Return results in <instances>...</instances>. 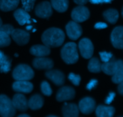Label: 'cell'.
Masks as SVG:
<instances>
[{
    "mask_svg": "<svg viewBox=\"0 0 123 117\" xmlns=\"http://www.w3.org/2000/svg\"><path fill=\"white\" fill-rule=\"evenodd\" d=\"M65 40V34L61 29L51 28L43 33L42 40L48 48H56L62 44Z\"/></svg>",
    "mask_w": 123,
    "mask_h": 117,
    "instance_id": "6da1fadb",
    "label": "cell"
},
{
    "mask_svg": "<svg viewBox=\"0 0 123 117\" xmlns=\"http://www.w3.org/2000/svg\"><path fill=\"white\" fill-rule=\"evenodd\" d=\"M61 58L67 64L76 63L79 59L77 45L73 42H69L65 44L61 51Z\"/></svg>",
    "mask_w": 123,
    "mask_h": 117,
    "instance_id": "7a4b0ae2",
    "label": "cell"
},
{
    "mask_svg": "<svg viewBox=\"0 0 123 117\" xmlns=\"http://www.w3.org/2000/svg\"><path fill=\"white\" fill-rule=\"evenodd\" d=\"M12 76L16 80H30L34 76V72L28 65L19 64L15 67Z\"/></svg>",
    "mask_w": 123,
    "mask_h": 117,
    "instance_id": "3957f363",
    "label": "cell"
},
{
    "mask_svg": "<svg viewBox=\"0 0 123 117\" xmlns=\"http://www.w3.org/2000/svg\"><path fill=\"white\" fill-rule=\"evenodd\" d=\"M16 111L12 100L6 95H0V116L13 117L16 114Z\"/></svg>",
    "mask_w": 123,
    "mask_h": 117,
    "instance_id": "277c9868",
    "label": "cell"
},
{
    "mask_svg": "<svg viewBox=\"0 0 123 117\" xmlns=\"http://www.w3.org/2000/svg\"><path fill=\"white\" fill-rule=\"evenodd\" d=\"M71 16L73 21L80 23L85 21L90 18V13L87 7L79 6L73 10Z\"/></svg>",
    "mask_w": 123,
    "mask_h": 117,
    "instance_id": "5b68a950",
    "label": "cell"
},
{
    "mask_svg": "<svg viewBox=\"0 0 123 117\" xmlns=\"http://www.w3.org/2000/svg\"><path fill=\"white\" fill-rule=\"evenodd\" d=\"M79 48L83 58L89 59L92 57L94 52V46L90 39L84 38L80 40L79 43Z\"/></svg>",
    "mask_w": 123,
    "mask_h": 117,
    "instance_id": "8992f818",
    "label": "cell"
},
{
    "mask_svg": "<svg viewBox=\"0 0 123 117\" xmlns=\"http://www.w3.org/2000/svg\"><path fill=\"white\" fill-rule=\"evenodd\" d=\"M67 36L72 40H76L81 36L82 29L79 24L74 21H70L66 26Z\"/></svg>",
    "mask_w": 123,
    "mask_h": 117,
    "instance_id": "52a82bcc",
    "label": "cell"
},
{
    "mask_svg": "<svg viewBox=\"0 0 123 117\" xmlns=\"http://www.w3.org/2000/svg\"><path fill=\"white\" fill-rule=\"evenodd\" d=\"M96 102L91 97H85L79 102L78 108L82 114L88 115L96 109Z\"/></svg>",
    "mask_w": 123,
    "mask_h": 117,
    "instance_id": "ba28073f",
    "label": "cell"
},
{
    "mask_svg": "<svg viewBox=\"0 0 123 117\" xmlns=\"http://www.w3.org/2000/svg\"><path fill=\"white\" fill-rule=\"evenodd\" d=\"M35 13L39 18L48 19L52 14L51 4L48 1H44L38 4L36 7Z\"/></svg>",
    "mask_w": 123,
    "mask_h": 117,
    "instance_id": "9c48e42d",
    "label": "cell"
},
{
    "mask_svg": "<svg viewBox=\"0 0 123 117\" xmlns=\"http://www.w3.org/2000/svg\"><path fill=\"white\" fill-rule=\"evenodd\" d=\"M10 36L13 40L20 46L27 44L30 38L29 32L20 29H14Z\"/></svg>",
    "mask_w": 123,
    "mask_h": 117,
    "instance_id": "30bf717a",
    "label": "cell"
},
{
    "mask_svg": "<svg viewBox=\"0 0 123 117\" xmlns=\"http://www.w3.org/2000/svg\"><path fill=\"white\" fill-rule=\"evenodd\" d=\"M123 28L120 26L115 28L112 31L111 36L112 44L114 48L117 49H122L123 48Z\"/></svg>",
    "mask_w": 123,
    "mask_h": 117,
    "instance_id": "8fae6325",
    "label": "cell"
},
{
    "mask_svg": "<svg viewBox=\"0 0 123 117\" xmlns=\"http://www.w3.org/2000/svg\"><path fill=\"white\" fill-rule=\"evenodd\" d=\"M75 91L71 86H64L60 88L56 94V99L58 102L70 100L74 99Z\"/></svg>",
    "mask_w": 123,
    "mask_h": 117,
    "instance_id": "7c38bea8",
    "label": "cell"
},
{
    "mask_svg": "<svg viewBox=\"0 0 123 117\" xmlns=\"http://www.w3.org/2000/svg\"><path fill=\"white\" fill-rule=\"evenodd\" d=\"M12 103L16 110L25 112L28 109V100L24 95L21 93L16 94L13 97Z\"/></svg>",
    "mask_w": 123,
    "mask_h": 117,
    "instance_id": "4fadbf2b",
    "label": "cell"
},
{
    "mask_svg": "<svg viewBox=\"0 0 123 117\" xmlns=\"http://www.w3.org/2000/svg\"><path fill=\"white\" fill-rule=\"evenodd\" d=\"M34 67L38 70H51L54 67V62L50 58L37 57L32 61Z\"/></svg>",
    "mask_w": 123,
    "mask_h": 117,
    "instance_id": "5bb4252c",
    "label": "cell"
},
{
    "mask_svg": "<svg viewBox=\"0 0 123 117\" xmlns=\"http://www.w3.org/2000/svg\"><path fill=\"white\" fill-rule=\"evenodd\" d=\"M13 90L18 93L28 94L33 90V85L28 80H16L13 84Z\"/></svg>",
    "mask_w": 123,
    "mask_h": 117,
    "instance_id": "9a60e30c",
    "label": "cell"
},
{
    "mask_svg": "<svg viewBox=\"0 0 123 117\" xmlns=\"http://www.w3.org/2000/svg\"><path fill=\"white\" fill-rule=\"evenodd\" d=\"M46 76L57 86L62 85L65 81L64 74L58 70H49L46 73Z\"/></svg>",
    "mask_w": 123,
    "mask_h": 117,
    "instance_id": "2e32d148",
    "label": "cell"
},
{
    "mask_svg": "<svg viewBox=\"0 0 123 117\" xmlns=\"http://www.w3.org/2000/svg\"><path fill=\"white\" fill-rule=\"evenodd\" d=\"M14 17L20 25L31 24V17L28 12L22 8L16 10L14 13Z\"/></svg>",
    "mask_w": 123,
    "mask_h": 117,
    "instance_id": "e0dca14e",
    "label": "cell"
},
{
    "mask_svg": "<svg viewBox=\"0 0 123 117\" xmlns=\"http://www.w3.org/2000/svg\"><path fill=\"white\" fill-rule=\"evenodd\" d=\"M63 117H78L79 110L78 106L74 103H65L62 108Z\"/></svg>",
    "mask_w": 123,
    "mask_h": 117,
    "instance_id": "ac0fdd59",
    "label": "cell"
},
{
    "mask_svg": "<svg viewBox=\"0 0 123 117\" xmlns=\"http://www.w3.org/2000/svg\"><path fill=\"white\" fill-rule=\"evenodd\" d=\"M30 53L37 57H45L50 54V49L45 45L37 44L31 47Z\"/></svg>",
    "mask_w": 123,
    "mask_h": 117,
    "instance_id": "d6986e66",
    "label": "cell"
},
{
    "mask_svg": "<svg viewBox=\"0 0 123 117\" xmlns=\"http://www.w3.org/2000/svg\"><path fill=\"white\" fill-rule=\"evenodd\" d=\"M97 117H114L115 109L114 107L99 105L96 108Z\"/></svg>",
    "mask_w": 123,
    "mask_h": 117,
    "instance_id": "ffe728a7",
    "label": "cell"
},
{
    "mask_svg": "<svg viewBox=\"0 0 123 117\" xmlns=\"http://www.w3.org/2000/svg\"><path fill=\"white\" fill-rule=\"evenodd\" d=\"M43 104H44V99L43 97L40 94L33 95L28 101V108L34 111L38 110L42 108Z\"/></svg>",
    "mask_w": 123,
    "mask_h": 117,
    "instance_id": "44dd1931",
    "label": "cell"
},
{
    "mask_svg": "<svg viewBox=\"0 0 123 117\" xmlns=\"http://www.w3.org/2000/svg\"><path fill=\"white\" fill-rule=\"evenodd\" d=\"M112 80L114 83L119 84L123 82V62L121 60L117 61L116 68L112 74Z\"/></svg>",
    "mask_w": 123,
    "mask_h": 117,
    "instance_id": "7402d4cb",
    "label": "cell"
},
{
    "mask_svg": "<svg viewBox=\"0 0 123 117\" xmlns=\"http://www.w3.org/2000/svg\"><path fill=\"white\" fill-rule=\"evenodd\" d=\"M12 60L0 50V72L6 73L11 70Z\"/></svg>",
    "mask_w": 123,
    "mask_h": 117,
    "instance_id": "603a6c76",
    "label": "cell"
},
{
    "mask_svg": "<svg viewBox=\"0 0 123 117\" xmlns=\"http://www.w3.org/2000/svg\"><path fill=\"white\" fill-rule=\"evenodd\" d=\"M20 0H0V9L3 12L13 10L18 6Z\"/></svg>",
    "mask_w": 123,
    "mask_h": 117,
    "instance_id": "cb8c5ba5",
    "label": "cell"
},
{
    "mask_svg": "<svg viewBox=\"0 0 123 117\" xmlns=\"http://www.w3.org/2000/svg\"><path fill=\"white\" fill-rule=\"evenodd\" d=\"M117 60L114 57L108 62H103L101 64V70L108 75H112L116 68Z\"/></svg>",
    "mask_w": 123,
    "mask_h": 117,
    "instance_id": "d4e9b609",
    "label": "cell"
},
{
    "mask_svg": "<svg viewBox=\"0 0 123 117\" xmlns=\"http://www.w3.org/2000/svg\"><path fill=\"white\" fill-rule=\"evenodd\" d=\"M51 6L60 13L66 12L68 7V0H51Z\"/></svg>",
    "mask_w": 123,
    "mask_h": 117,
    "instance_id": "484cf974",
    "label": "cell"
},
{
    "mask_svg": "<svg viewBox=\"0 0 123 117\" xmlns=\"http://www.w3.org/2000/svg\"><path fill=\"white\" fill-rule=\"evenodd\" d=\"M105 19L111 24H115L119 18L118 12L115 9H108L103 13Z\"/></svg>",
    "mask_w": 123,
    "mask_h": 117,
    "instance_id": "4316f807",
    "label": "cell"
},
{
    "mask_svg": "<svg viewBox=\"0 0 123 117\" xmlns=\"http://www.w3.org/2000/svg\"><path fill=\"white\" fill-rule=\"evenodd\" d=\"M89 71L92 73H98L101 71V63L97 58H92L90 60L88 66Z\"/></svg>",
    "mask_w": 123,
    "mask_h": 117,
    "instance_id": "83f0119b",
    "label": "cell"
},
{
    "mask_svg": "<svg viewBox=\"0 0 123 117\" xmlns=\"http://www.w3.org/2000/svg\"><path fill=\"white\" fill-rule=\"evenodd\" d=\"M11 43L10 35L0 28V48L8 46Z\"/></svg>",
    "mask_w": 123,
    "mask_h": 117,
    "instance_id": "f1b7e54d",
    "label": "cell"
},
{
    "mask_svg": "<svg viewBox=\"0 0 123 117\" xmlns=\"http://www.w3.org/2000/svg\"><path fill=\"white\" fill-rule=\"evenodd\" d=\"M41 90L42 93L46 96H50L52 94V90L50 88L49 83L46 81H43L41 84Z\"/></svg>",
    "mask_w": 123,
    "mask_h": 117,
    "instance_id": "f546056e",
    "label": "cell"
},
{
    "mask_svg": "<svg viewBox=\"0 0 123 117\" xmlns=\"http://www.w3.org/2000/svg\"><path fill=\"white\" fill-rule=\"evenodd\" d=\"M23 8L26 12H30L34 6L36 0H21Z\"/></svg>",
    "mask_w": 123,
    "mask_h": 117,
    "instance_id": "4dcf8cb0",
    "label": "cell"
},
{
    "mask_svg": "<svg viewBox=\"0 0 123 117\" xmlns=\"http://www.w3.org/2000/svg\"><path fill=\"white\" fill-rule=\"evenodd\" d=\"M68 78L70 81L75 86H78L80 84L81 78L78 74H75L73 73H70L68 75Z\"/></svg>",
    "mask_w": 123,
    "mask_h": 117,
    "instance_id": "1f68e13d",
    "label": "cell"
},
{
    "mask_svg": "<svg viewBox=\"0 0 123 117\" xmlns=\"http://www.w3.org/2000/svg\"><path fill=\"white\" fill-rule=\"evenodd\" d=\"M100 56L101 60L103 62H106L110 61L113 57L114 55L112 53L107 52H100Z\"/></svg>",
    "mask_w": 123,
    "mask_h": 117,
    "instance_id": "d6a6232c",
    "label": "cell"
},
{
    "mask_svg": "<svg viewBox=\"0 0 123 117\" xmlns=\"http://www.w3.org/2000/svg\"><path fill=\"white\" fill-rule=\"evenodd\" d=\"M97 83H98V81L96 79H92L89 82V83L86 85V89L90 91L96 87V85H97Z\"/></svg>",
    "mask_w": 123,
    "mask_h": 117,
    "instance_id": "836d02e7",
    "label": "cell"
},
{
    "mask_svg": "<svg viewBox=\"0 0 123 117\" xmlns=\"http://www.w3.org/2000/svg\"><path fill=\"white\" fill-rule=\"evenodd\" d=\"M115 97V93L113 92H111L109 94V96L107 97V98L105 100V103L107 105H109L112 102V101L114 100V98Z\"/></svg>",
    "mask_w": 123,
    "mask_h": 117,
    "instance_id": "e575fe53",
    "label": "cell"
},
{
    "mask_svg": "<svg viewBox=\"0 0 123 117\" xmlns=\"http://www.w3.org/2000/svg\"><path fill=\"white\" fill-rule=\"evenodd\" d=\"M94 27L95 28L98 29V30H100V29H105L108 27V25L106 23L104 22H98L97 24H96V25H94Z\"/></svg>",
    "mask_w": 123,
    "mask_h": 117,
    "instance_id": "d590c367",
    "label": "cell"
},
{
    "mask_svg": "<svg viewBox=\"0 0 123 117\" xmlns=\"http://www.w3.org/2000/svg\"><path fill=\"white\" fill-rule=\"evenodd\" d=\"M112 0H90V2L92 4H101V3H108L111 2Z\"/></svg>",
    "mask_w": 123,
    "mask_h": 117,
    "instance_id": "8d00e7d4",
    "label": "cell"
},
{
    "mask_svg": "<svg viewBox=\"0 0 123 117\" xmlns=\"http://www.w3.org/2000/svg\"><path fill=\"white\" fill-rule=\"evenodd\" d=\"M88 1L89 0H74V2L79 6H84L86 4Z\"/></svg>",
    "mask_w": 123,
    "mask_h": 117,
    "instance_id": "74e56055",
    "label": "cell"
},
{
    "mask_svg": "<svg viewBox=\"0 0 123 117\" xmlns=\"http://www.w3.org/2000/svg\"><path fill=\"white\" fill-rule=\"evenodd\" d=\"M118 91L119 93L122 96L123 94V82L119 84L118 86Z\"/></svg>",
    "mask_w": 123,
    "mask_h": 117,
    "instance_id": "f35d334b",
    "label": "cell"
},
{
    "mask_svg": "<svg viewBox=\"0 0 123 117\" xmlns=\"http://www.w3.org/2000/svg\"><path fill=\"white\" fill-rule=\"evenodd\" d=\"M18 117H30L27 114H22V115H19Z\"/></svg>",
    "mask_w": 123,
    "mask_h": 117,
    "instance_id": "ab89813d",
    "label": "cell"
},
{
    "mask_svg": "<svg viewBox=\"0 0 123 117\" xmlns=\"http://www.w3.org/2000/svg\"><path fill=\"white\" fill-rule=\"evenodd\" d=\"M26 28L27 30H31L32 29V26L31 25H28V26H26Z\"/></svg>",
    "mask_w": 123,
    "mask_h": 117,
    "instance_id": "60d3db41",
    "label": "cell"
},
{
    "mask_svg": "<svg viewBox=\"0 0 123 117\" xmlns=\"http://www.w3.org/2000/svg\"><path fill=\"white\" fill-rule=\"evenodd\" d=\"M2 25V20H1V19L0 18V27H1Z\"/></svg>",
    "mask_w": 123,
    "mask_h": 117,
    "instance_id": "b9f144b4",
    "label": "cell"
},
{
    "mask_svg": "<svg viewBox=\"0 0 123 117\" xmlns=\"http://www.w3.org/2000/svg\"><path fill=\"white\" fill-rule=\"evenodd\" d=\"M47 117H58L55 116V115H49V116H48Z\"/></svg>",
    "mask_w": 123,
    "mask_h": 117,
    "instance_id": "7bdbcfd3",
    "label": "cell"
},
{
    "mask_svg": "<svg viewBox=\"0 0 123 117\" xmlns=\"http://www.w3.org/2000/svg\"><path fill=\"white\" fill-rule=\"evenodd\" d=\"M14 56H18V55L17 54H16L15 55H14Z\"/></svg>",
    "mask_w": 123,
    "mask_h": 117,
    "instance_id": "ee69618b",
    "label": "cell"
},
{
    "mask_svg": "<svg viewBox=\"0 0 123 117\" xmlns=\"http://www.w3.org/2000/svg\"><path fill=\"white\" fill-rule=\"evenodd\" d=\"M36 31V29H34V30H33V32H35V31Z\"/></svg>",
    "mask_w": 123,
    "mask_h": 117,
    "instance_id": "f6af8a7d",
    "label": "cell"
},
{
    "mask_svg": "<svg viewBox=\"0 0 123 117\" xmlns=\"http://www.w3.org/2000/svg\"></svg>",
    "mask_w": 123,
    "mask_h": 117,
    "instance_id": "bcb514c9",
    "label": "cell"
}]
</instances>
